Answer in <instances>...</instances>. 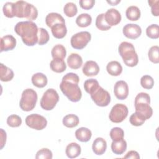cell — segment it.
I'll return each instance as SVG.
<instances>
[{"label":"cell","mask_w":159,"mask_h":159,"mask_svg":"<svg viewBox=\"0 0 159 159\" xmlns=\"http://www.w3.org/2000/svg\"><path fill=\"white\" fill-rule=\"evenodd\" d=\"M51 70L55 73H62L65 71L66 65L63 59L53 58L50 63Z\"/></svg>","instance_id":"cell-26"},{"label":"cell","mask_w":159,"mask_h":159,"mask_svg":"<svg viewBox=\"0 0 159 159\" xmlns=\"http://www.w3.org/2000/svg\"><path fill=\"white\" fill-rule=\"evenodd\" d=\"M96 27L102 31H106L111 29V26L107 24L105 20L104 14L102 13L99 14L96 19Z\"/></svg>","instance_id":"cell-33"},{"label":"cell","mask_w":159,"mask_h":159,"mask_svg":"<svg viewBox=\"0 0 159 159\" xmlns=\"http://www.w3.org/2000/svg\"><path fill=\"white\" fill-rule=\"evenodd\" d=\"M135 112L143 117L145 120L149 119L153 114V109L150 104L147 102L134 103Z\"/></svg>","instance_id":"cell-13"},{"label":"cell","mask_w":159,"mask_h":159,"mask_svg":"<svg viewBox=\"0 0 159 159\" xmlns=\"http://www.w3.org/2000/svg\"><path fill=\"white\" fill-rule=\"evenodd\" d=\"M52 35L56 39H63L67 33V29L65 24H57L51 27Z\"/></svg>","instance_id":"cell-22"},{"label":"cell","mask_w":159,"mask_h":159,"mask_svg":"<svg viewBox=\"0 0 159 159\" xmlns=\"http://www.w3.org/2000/svg\"><path fill=\"white\" fill-rule=\"evenodd\" d=\"M25 124L30 128L37 130H41L46 127L47 120L43 116L40 114H32L26 117Z\"/></svg>","instance_id":"cell-10"},{"label":"cell","mask_w":159,"mask_h":159,"mask_svg":"<svg viewBox=\"0 0 159 159\" xmlns=\"http://www.w3.org/2000/svg\"><path fill=\"white\" fill-rule=\"evenodd\" d=\"M50 39L48 31L43 28H39L38 30V44L40 45L47 43Z\"/></svg>","instance_id":"cell-36"},{"label":"cell","mask_w":159,"mask_h":159,"mask_svg":"<svg viewBox=\"0 0 159 159\" xmlns=\"http://www.w3.org/2000/svg\"><path fill=\"white\" fill-rule=\"evenodd\" d=\"M125 15L129 20L136 21L140 17V11L138 7L135 6H131L127 9Z\"/></svg>","instance_id":"cell-30"},{"label":"cell","mask_w":159,"mask_h":159,"mask_svg":"<svg viewBox=\"0 0 159 159\" xmlns=\"http://www.w3.org/2000/svg\"><path fill=\"white\" fill-rule=\"evenodd\" d=\"M59 101L58 93L53 88L48 89L43 94L40 100V106L45 111L52 110Z\"/></svg>","instance_id":"cell-6"},{"label":"cell","mask_w":159,"mask_h":159,"mask_svg":"<svg viewBox=\"0 0 159 159\" xmlns=\"http://www.w3.org/2000/svg\"><path fill=\"white\" fill-rule=\"evenodd\" d=\"M67 64L70 68L76 70L81 66L83 64V59L78 53H72L67 58Z\"/></svg>","instance_id":"cell-19"},{"label":"cell","mask_w":159,"mask_h":159,"mask_svg":"<svg viewBox=\"0 0 159 159\" xmlns=\"http://www.w3.org/2000/svg\"><path fill=\"white\" fill-rule=\"evenodd\" d=\"M6 141V133L1 129V149H2Z\"/></svg>","instance_id":"cell-48"},{"label":"cell","mask_w":159,"mask_h":159,"mask_svg":"<svg viewBox=\"0 0 159 159\" xmlns=\"http://www.w3.org/2000/svg\"><path fill=\"white\" fill-rule=\"evenodd\" d=\"M13 71L2 63L0 64V79L2 81L7 82L14 78Z\"/></svg>","instance_id":"cell-27"},{"label":"cell","mask_w":159,"mask_h":159,"mask_svg":"<svg viewBox=\"0 0 159 159\" xmlns=\"http://www.w3.org/2000/svg\"><path fill=\"white\" fill-rule=\"evenodd\" d=\"M2 11L4 15L8 18H12L14 17V2H6L3 6Z\"/></svg>","instance_id":"cell-38"},{"label":"cell","mask_w":159,"mask_h":159,"mask_svg":"<svg viewBox=\"0 0 159 159\" xmlns=\"http://www.w3.org/2000/svg\"><path fill=\"white\" fill-rule=\"evenodd\" d=\"M51 54L53 58L64 59L66 55L65 47L61 44L55 45L52 49Z\"/></svg>","instance_id":"cell-29"},{"label":"cell","mask_w":159,"mask_h":159,"mask_svg":"<svg viewBox=\"0 0 159 159\" xmlns=\"http://www.w3.org/2000/svg\"><path fill=\"white\" fill-rule=\"evenodd\" d=\"M92 136L91 131L86 127H80L75 131L76 138L81 142H88Z\"/></svg>","instance_id":"cell-20"},{"label":"cell","mask_w":159,"mask_h":159,"mask_svg":"<svg viewBox=\"0 0 159 159\" xmlns=\"http://www.w3.org/2000/svg\"><path fill=\"white\" fill-rule=\"evenodd\" d=\"M140 84L144 89H150L154 85V80L152 76L144 75L140 79Z\"/></svg>","instance_id":"cell-41"},{"label":"cell","mask_w":159,"mask_h":159,"mask_svg":"<svg viewBox=\"0 0 159 159\" xmlns=\"http://www.w3.org/2000/svg\"><path fill=\"white\" fill-rule=\"evenodd\" d=\"M38 30L36 24L29 20L19 22L14 27L15 32L27 46H34L38 43Z\"/></svg>","instance_id":"cell-1"},{"label":"cell","mask_w":159,"mask_h":159,"mask_svg":"<svg viewBox=\"0 0 159 159\" xmlns=\"http://www.w3.org/2000/svg\"><path fill=\"white\" fill-rule=\"evenodd\" d=\"M147 37L152 39H157L159 37V27L157 24H152L146 29Z\"/></svg>","instance_id":"cell-37"},{"label":"cell","mask_w":159,"mask_h":159,"mask_svg":"<svg viewBox=\"0 0 159 159\" xmlns=\"http://www.w3.org/2000/svg\"><path fill=\"white\" fill-rule=\"evenodd\" d=\"M81 152V148L80 145L77 143L72 142L68 144L65 150L66 156L70 158H75L78 157Z\"/></svg>","instance_id":"cell-21"},{"label":"cell","mask_w":159,"mask_h":159,"mask_svg":"<svg viewBox=\"0 0 159 159\" xmlns=\"http://www.w3.org/2000/svg\"><path fill=\"white\" fill-rule=\"evenodd\" d=\"M92 149L94 154L97 155H101L104 154L107 149L106 141L101 137L96 138L93 141Z\"/></svg>","instance_id":"cell-17"},{"label":"cell","mask_w":159,"mask_h":159,"mask_svg":"<svg viewBox=\"0 0 159 159\" xmlns=\"http://www.w3.org/2000/svg\"><path fill=\"white\" fill-rule=\"evenodd\" d=\"M149 6L151 7L152 14L155 16H159V6L158 0H149L148 1Z\"/></svg>","instance_id":"cell-45"},{"label":"cell","mask_w":159,"mask_h":159,"mask_svg":"<svg viewBox=\"0 0 159 159\" xmlns=\"http://www.w3.org/2000/svg\"><path fill=\"white\" fill-rule=\"evenodd\" d=\"M60 88L63 94L72 102H78L81 98L82 93L78 86V82L62 78Z\"/></svg>","instance_id":"cell-4"},{"label":"cell","mask_w":159,"mask_h":159,"mask_svg":"<svg viewBox=\"0 0 159 159\" xmlns=\"http://www.w3.org/2000/svg\"><path fill=\"white\" fill-rule=\"evenodd\" d=\"M123 34L130 39H136L142 34L141 27L135 24H127L123 27Z\"/></svg>","instance_id":"cell-12"},{"label":"cell","mask_w":159,"mask_h":159,"mask_svg":"<svg viewBox=\"0 0 159 159\" xmlns=\"http://www.w3.org/2000/svg\"><path fill=\"white\" fill-rule=\"evenodd\" d=\"M114 93L118 99H125L129 94V87L127 83L123 80L117 81L114 86Z\"/></svg>","instance_id":"cell-11"},{"label":"cell","mask_w":159,"mask_h":159,"mask_svg":"<svg viewBox=\"0 0 159 159\" xmlns=\"http://www.w3.org/2000/svg\"><path fill=\"white\" fill-rule=\"evenodd\" d=\"M63 124L68 128H73L76 127L80 122L79 118L77 116L70 114L65 116L63 118Z\"/></svg>","instance_id":"cell-28"},{"label":"cell","mask_w":159,"mask_h":159,"mask_svg":"<svg viewBox=\"0 0 159 159\" xmlns=\"http://www.w3.org/2000/svg\"><path fill=\"white\" fill-rule=\"evenodd\" d=\"M91 39V35L89 32L82 31L74 34L70 40L71 47L75 49L84 48Z\"/></svg>","instance_id":"cell-8"},{"label":"cell","mask_w":159,"mask_h":159,"mask_svg":"<svg viewBox=\"0 0 159 159\" xmlns=\"http://www.w3.org/2000/svg\"><path fill=\"white\" fill-rule=\"evenodd\" d=\"M118 51L124 63L127 66L134 67L137 65L139 62L138 55L132 43L127 42H122L118 47Z\"/></svg>","instance_id":"cell-3"},{"label":"cell","mask_w":159,"mask_h":159,"mask_svg":"<svg viewBox=\"0 0 159 159\" xmlns=\"http://www.w3.org/2000/svg\"><path fill=\"white\" fill-rule=\"evenodd\" d=\"M104 17L106 22L111 27L119 24L122 18L119 11L114 8L108 9L104 14Z\"/></svg>","instance_id":"cell-14"},{"label":"cell","mask_w":159,"mask_h":159,"mask_svg":"<svg viewBox=\"0 0 159 159\" xmlns=\"http://www.w3.org/2000/svg\"><path fill=\"white\" fill-rule=\"evenodd\" d=\"M99 86L98 80L96 79H88L84 83V88L86 93L91 94Z\"/></svg>","instance_id":"cell-32"},{"label":"cell","mask_w":159,"mask_h":159,"mask_svg":"<svg viewBox=\"0 0 159 159\" xmlns=\"http://www.w3.org/2000/svg\"><path fill=\"white\" fill-rule=\"evenodd\" d=\"M148 57L149 60L153 63H158L159 62V47L157 45L150 47L148 52Z\"/></svg>","instance_id":"cell-35"},{"label":"cell","mask_w":159,"mask_h":159,"mask_svg":"<svg viewBox=\"0 0 159 159\" xmlns=\"http://www.w3.org/2000/svg\"><path fill=\"white\" fill-rule=\"evenodd\" d=\"M124 158H134V159H139L140 158V156L137 152L134 150H130L127 153V154L124 157Z\"/></svg>","instance_id":"cell-47"},{"label":"cell","mask_w":159,"mask_h":159,"mask_svg":"<svg viewBox=\"0 0 159 159\" xmlns=\"http://www.w3.org/2000/svg\"><path fill=\"white\" fill-rule=\"evenodd\" d=\"M106 70L110 75L117 76L122 72V66L119 61H111L107 63Z\"/></svg>","instance_id":"cell-23"},{"label":"cell","mask_w":159,"mask_h":159,"mask_svg":"<svg viewBox=\"0 0 159 159\" xmlns=\"http://www.w3.org/2000/svg\"><path fill=\"white\" fill-rule=\"evenodd\" d=\"M129 121L132 125L141 126L144 124L145 120L143 117H142L140 115L135 112L130 116Z\"/></svg>","instance_id":"cell-43"},{"label":"cell","mask_w":159,"mask_h":159,"mask_svg":"<svg viewBox=\"0 0 159 159\" xmlns=\"http://www.w3.org/2000/svg\"><path fill=\"white\" fill-rule=\"evenodd\" d=\"M45 23L48 27L51 28L57 24H65V21L61 14L57 12H50L45 17Z\"/></svg>","instance_id":"cell-18"},{"label":"cell","mask_w":159,"mask_h":159,"mask_svg":"<svg viewBox=\"0 0 159 159\" xmlns=\"http://www.w3.org/2000/svg\"><path fill=\"white\" fill-rule=\"evenodd\" d=\"M90 95L92 100L98 106L106 107L111 102L110 94L100 86Z\"/></svg>","instance_id":"cell-9"},{"label":"cell","mask_w":159,"mask_h":159,"mask_svg":"<svg viewBox=\"0 0 159 159\" xmlns=\"http://www.w3.org/2000/svg\"><path fill=\"white\" fill-rule=\"evenodd\" d=\"M7 124L9 127H18L22 124L21 117L16 114L11 115L7 119Z\"/></svg>","instance_id":"cell-40"},{"label":"cell","mask_w":159,"mask_h":159,"mask_svg":"<svg viewBox=\"0 0 159 159\" xmlns=\"http://www.w3.org/2000/svg\"><path fill=\"white\" fill-rule=\"evenodd\" d=\"M80 7L85 10H89L93 7L95 1L94 0H80L79 1Z\"/></svg>","instance_id":"cell-46"},{"label":"cell","mask_w":159,"mask_h":159,"mask_svg":"<svg viewBox=\"0 0 159 159\" xmlns=\"http://www.w3.org/2000/svg\"><path fill=\"white\" fill-rule=\"evenodd\" d=\"M64 14L69 17L75 16L78 12V8L76 5L71 2H67L63 7Z\"/></svg>","instance_id":"cell-34"},{"label":"cell","mask_w":159,"mask_h":159,"mask_svg":"<svg viewBox=\"0 0 159 159\" xmlns=\"http://www.w3.org/2000/svg\"><path fill=\"white\" fill-rule=\"evenodd\" d=\"M16 46V39L12 35H6L1 38V52L13 50Z\"/></svg>","instance_id":"cell-15"},{"label":"cell","mask_w":159,"mask_h":159,"mask_svg":"<svg viewBox=\"0 0 159 159\" xmlns=\"http://www.w3.org/2000/svg\"><path fill=\"white\" fill-rule=\"evenodd\" d=\"M91 16L87 13L81 14L76 19V24L80 27H86L91 24Z\"/></svg>","instance_id":"cell-31"},{"label":"cell","mask_w":159,"mask_h":159,"mask_svg":"<svg viewBox=\"0 0 159 159\" xmlns=\"http://www.w3.org/2000/svg\"><path fill=\"white\" fill-rule=\"evenodd\" d=\"M127 142L122 139L117 141H112L111 143V150L116 155H122L127 149Z\"/></svg>","instance_id":"cell-24"},{"label":"cell","mask_w":159,"mask_h":159,"mask_svg":"<svg viewBox=\"0 0 159 159\" xmlns=\"http://www.w3.org/2000/svg\"><path fill=\"white\" fill-rule=\"evenodd\" d=\"M120 2V0H116V1H107V2L111 4L112 6H116L117 5L118 3H119Z\"/></svg>","instance_id":"cell-49"},{"label":"cell","mask_w":159,"mask_h":159,"mask_svg":"<svg viewBox=\"0 0 159 159\" xmlns=\"http://www.w3.org/2000/svg\"><path fill=\"white\" fill-rule=\"evenodd\" d=\"M37 101V94L33 89L28 88L23 91L19 102V106L24 111L33 110Z\"/></svg>","instance_id":"cell-5"},{"label":"cell","mask_w":159,"mask_h":159,"mask_svg":"<svg viewBox=\"0 0 159 159\" xmlns=\"http://www.w3.org/2000/svg\"><path fill=\"white\" fill-rule=\"evenodd\" d=\"M53 157L52 152L50 150L47 148H43L39 150L35 156L36 159H52Z\"/></svg>","instance_id":"cell-42"},{"label":"cell","mask_w":159,"mask_h":159,"mask_svg":"<svg viewBox=\"0 0 159 159\" xmlns=\"http://www.w3.org/2000/svg\"><path fill=\"white\" fill-rule=\"evenodd\" d=\"M128 108L123 104H116L111 109L109 118L114 123L122 122L128 115Z\"/></svg>","instance_id":"cell-7"},{"label":"cell","mask_w":159,"mask_h":159,"mask_svg":"<svg viewBox=\"0 0 159 159\" xmlns=\"http://www.w3.org/2000/svg\"><path fill=\"white\" fill-rule=\"evenodd\" d=\"M109 134L112 141H117L124 139V132L121 128L116 127L111 130Z\"/></svg>","instance_id":"cell-39"},{"label":"cell","mask_w":159,"mask_h":159,"mask_svg":"<svg viewBox=\"0 0 159 159\" xmlns=\"http://www.w3.org/2000/svg\"><path fill=\"white\" fill-rule=\"evenodd\" d=\"M14 15L17 17L25 18L32 21L37 19L38 11L32 4L24 1H18L14 2Z\"/></svg>","instance_id":"cell-2"},{"label":"cell","mask_w":159,"mask_h":159,"mask_svg":"<svg viewBox=\"0 0 159 159\" xmlns=\"http://www.w3.org/2000/svg\"><path fill=\"white\" fill-rule=\"evenodd\" d=\"M83 73L86 76H93L98 74L99 66L98 63L93 60L87 61L83 66Z\"/></svg>","instance_id":"cell-16"},{"label":"cell","mask_w":159,"mask_h":159,"mask_svg":"<svg viewBox=\"0 0 159 159\" xmlns=\"http://www.w3.org/2000/svg\"><path fill=\"white\" fill-rule=\"evenodd\" d=\"M31 80L32 84L39 88L45 87L48 82L47 76L42 73H35L32 75Z\"/></svg>","instance_id":"cell-25"},{"label":"cell","mask_w":159,"mask_h":159,"mask_svg":"<svg viewBox=\"0 0 159 159\" xmlns=\"http://www.w3.org/2000/svg\"><path fill=\"white\" fill-rule=\"evenodd\" d=\"M138 102H147L150 104V97L149 94L143 92L139 93L136 96L134 101V103Z\"/></svg>","instance_id":"cell-44"}]
</instances>
